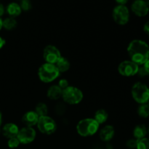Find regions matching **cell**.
<instances>
[{"label": "cell", "mask_w": 149, "mask_h": 149, "mask_svg": "<svg viewBox=\"0 0 149 149\" xmlns=\"http://www.w3.org/2000/svg\"><path fill=\"white\" fill-rule=\"evenodd\" d=\"M19 5H20L21 10L24 12L29 11L32 8V4L30 0H20Z\"/></svg>", "instance_id": "24"}, {"label": "cell", "mask_w": 149, "mask_h": 149, "mask_svg": "<svg viewBox=\"0 0 149 149\" xmlns=\"http://www.w3.org/2000/svg\"><path fill=\"white\" fill-rule=\"evenodd\" d=\"M1 123H2V113L0 111V126H1Z\"/></svg>", "instance_id": "35"}, {"label": "cell", "mask_w": 149, "mask_h": 149, "mask_svg": "<svg viewBox=\"0 0 149 149\" xmlns=\"http://www.w3.org/2000/svg\"><path fill=\"white\" fill-rule=\"evenodd\" d=\"M138 114L140 117L146 119L149 116V106L148 103L140 104L138 109Z\"/></svg>", "instance_id": "22"}, {"label": "cell", "mask_w": 149, "mask_h": 149, "mask_svg": "<svg viewBox=\"0 0 149 149\" xmlns=\"http://www.w3.org/2000/svg\"><path fill=\"white\" fill-rule=\"evenodd\" d=\"M58 86L62 90H65L67 87L69 86V83H68V81L66 79H61L59 80L58 81Z\"/></svg>", "instance_id": "28"}, {"label": "cell", "mask_w": 149, "mask_h": 149, "mask_svg": "<svg viewBox=\"0 0 149 149\" xmlns=\"http://www.w3.org/2000/svg\"><path fill=\"white\" fill-rule=\"evenodd\" d=\"M63 102L69 105H77L81 102L84 97L82 91L74 86H68L63 90L62 97Z\"/></svg>", "instance_id": "5"}, {"label": "cell", "mask_w": 149, "mask_h": 149, "mask_svg": "<svg viewBox=\"0 0 149 149\" xmlns=\"http://www.w3.org/2000/svg\"><path fill=\"white\" fill-rule=\"evenodd\" d=\"M131 10L138 17H145L148 14L149 7L144 0H135L131 5Z\"/></svg>", "instance_id": "11"}, {"label": "cell", "mask_w": 149, "mask_h": 149, "mask_svg": "<svg viewBox=\"0 0 149 149\" xmlns=\"http://www.w3.org/2000/svg\"><path fill=\"white\" fill-rule=\"evenodd\" d=\"M35 112L37 113L38 116H47L48 114V107L47 106L46 103H39L35 107Z\"/></svg>", "instance_id": "21"}, {"label": "cell", "mask_w": 149, "mask_h": 149, "mask_svg": "<svg viewBox=\"0 0 149 149\" xmlns=\"http://www.w3.org/2000/svg\"><path fill=\"white\" fill-rule=\"evenodd\" d=\"M143 66L144 69L146 70V71L147 72V74L149 75V59L145 63L143 64Z\"/></svg>", "instance_id": "31"}, {"label": "cell", "mask_w": 149, "mask_h": 149, "mask_svg": "<svg viewBox=\"0 0 149 149\" xmlns=\"http://www.w3.org/2000/svg\"><path fill=\"white\" fill-rule=\"evenodd\" d=\"M148 134L149 135V127H148Z\"/></svg>", "instance_id": "38"}, {"label": "cell", "mask_w": 149, "mask_h": 149, "mask_svg": "<svg viewBox=\"0 0 149 149\" xmlns=\"http://www.w3.org/2000/svg\"><path fill=\"white\" fill-rule=\"evenodd\" d=\"M139 66L132 61H124L118 65V72L121 76L125 77H131L138 74Z\"/></svg>", "instance_id": "8"}, {"label": "cell", "mask_w": 149, "mask_h": 149, "mask_svg": "<svg viewBox=\"0 0 149 149\" xmlns=\"http://www.w3.org/2000/svg\"><path fill=\"white\" fill-rule=\"evenodd\" d=\"M17 26V22L15 18L12 17H8L4 20H2V28L5 30L12 31L14 30Z\"/></svg>", "instance_id": "20"}, {"label": "cell", "mask_w": 149, "mask_h": 149, "mask_svg": "<svg viewBox=\"0 0 149 149\" xmlns=\"http://www.w3.org/2000/svg\"><path fill=\"white\" fill-rule=\"evenodd\" d=\"M5 44H6L5 39L0 36V49H2V48L4 47V46L5 45Z\"/></svg>", "instance_id": "33"}, {"label": "cell", "mask_w": 149, "mask_h": 149, "mask_svg": "<svg viewBox=\"0 0 149 149\" xmlns=\"http://www.w3.org/2000/svg\"><path fill=\"white\" fill-rule=\"evenodd\" d=\"M137 143H138V140L135 139H130L127 141L126 146L130 149H135L137 147Z\"/></svg>", "instance_id": "27"}, {"label": "cell", "mask_w": 149, "mask_h": 149, "mask_svg": "<svg viewBox=\"0 0 149 149\" xmlns=\"http://www.w3.org/2000/svg\"><path fill=\"white\" fill-rule=\"evenodd\" d=\"M0 132H1V129H0Z\"/></svg>", "instance_id": "40"}, {"label": "cell", "mask_w": 149, "mask_h": 149, "mask_svg": "<svg viewBox=\"0 0 149 149\" xmlns=\"http://www.w3.org/2000/svg\"><path fill=\"white\" fill-rule=\"evenodd\" d=\"M148 134V129L144 125H138L135 126L133 130L134 138L136 140H141L146 137Z\"/></svg>", "instance_id": "17"}, {"label": "cell", "mask_w": 149, "mask_h": 149, "mask_svg": "<svg viewBox=\"0 0 149 149\" xmlns=\"http://www.w3.org/2000/svg\"><path fill=\"white\" fill-rule=\"evenodd\" d=\"M148 103V105L149 106V100H148V103Z\"/></svg>", "instance_id": "39"}, {"label": "cell", "mask_w": 149, "mask_h": 149, "mask_svg": "<svg viewBox=\"0 0 149 149\" xmlns=\"http://www.w3.org/2000/svg\"><path fill=\"white\" fill-rule=\"evenodd\" d=\"M138 76H139L140 77H141V78H143V77H147V76H148V74H147V72L146 71V70L144 69L143 66H139V69H138Z\"/></svg>", "instance_id": "29"}, {"label": "cell", "mask_w": 149, "mask_h": 149, "mask_svg": "<svg viewBox=\"0 0 149 149\" xmlns=\"http://www.w3.org/2000/svg\"><path fill=\"white\" fill-rule=\"evenodd\" d=\"M39 116L34 111H29L25 113L22 117V122L25 127H32L37 125Z\"/></svg>", "instance_id": "12"}, {"label": "cell", "mask_w": 149, "mask_h": 149, "mask_svg": "<svg viewBox=\"0 0 149 149\" xmlns=\"http://www.w3.org/2000/svg\"><path fill=\"white\" fill-rule=\"evenodd\" d=\"M136 149H149V138H144L138 140Z\"/></svg>", "instance_id": "23"}, {"label": "cell", "mask_w": 149, "mask_h": 149, "mask_svg": "<svg viewBox=\"0 0 149 149\" xmlns=\"http://www.w3.org/2000/svg\"><path fill=\"white\" fill-rule=\"evenodd\" d=\"M100 125L93 118H85L77 123V132L81 137H90L99 130Z\"/></svg>", "instance_id": "2"}, {"label": "cell", "mask_w": 149, "mask_h": 149, "mask_svg": "<svg viewBox=\"0 0 149 149\" xmlns=\"http://www.w3.org/2000/svg\"><path fill=\"white\" fill-rule=\"evenodd\" d=\"M55 65L56 68H58L60 74L68 71L70 69V67H71V63H70L69 61L66 58L63 56H61V58L58 60V61Z\"/></svg>", "instance_id": "18"}, {"label": "cell", "mask_w": 149, "mask_h": 149, "mask_svg": "<svg viewBox=\"0 0 149 149\" xmlns=\"http://www.w3.org/2000/svg\"><path fill=\"white\" fill-rule=\"evenodd\" d=\"M128 55L130 61L138 65H143L149 59V46L141 39H134L127 46Z\"/></svg>", "instance_id": "1"}, {"label": "cell", "mask_w": 149, "mask_h": 149, "mask_svg": "<svg viewBox=\"0 0 149 149\" xmlns=\"http://www.w3.org/2000/svg\"><path fill=\"white\" fill-rule=\"evenodd\" d=\"M146 3H147V4H148V7H149V0H146Z\"/></svg>", "instance_id": "37"}, {"label": "cell", "mask_w": 149, "mask_h": 149, "mask_svg": "<svg viewBox=\"0 0 149 149\" xmlns=\"http://www.w3.org/2000/svg\"><path fill=\"white\" fill-rule=\"evenodd\" d=\"M60 75V72L55 64L45 63L38 69V77L44 83H50L55 81Z\"/></svg>", "instance_id": "3"}, {"label": "cell", "mask_w": 149, "mask_h": 149, "mask_svg": "<svg viewBox=\"0 0 149 149\" xmlns=\"http://www.w3.org/2000/svg\"><path fill=\"white\" fill-rule=\"evenodd\" d=\"M66 111V106L64 103H59L55 106V113L58 116H62Z\"/></svg>", "instance_id": "25"}, {"label": "cell", "mask_w": 149, "mask_h": 149, "mask_svg": "<svg viewBox=\"0 0 149 149\" xmlns=\"http://www.w3.org/2000/svg\"><path fill=\"white\" fill-rule=\"evenodd\" d=\"M20 143L19 141V140L17 139V137H15V138H12L8 139L7 141V146L10 148H16L20 146Z\"/></svg>", "instance_id": "26"}, {"label": "cell", "mask_w": 149, "mask_h": 149, "mask_svg": "<svg viewBox=\"0 0 149 149\" xmlns=\"http://www.w3.org/2000/svg\"><path fill=\"white\" fill-rule=\"evenodd\" d=\"M61 53L59 49L54 45H47L44 48L43 58L47 63L55 64L61 58Z\"/></svg>", "instance_id": "9"}, {"label": "cell", "mask_w": 149, "mask_h": 149, "mask_svg": "<svg viewBox=\"0 0 149 149\" xmlns=\"http://www.w3.org/2000/svg\"><path fill=\"white\" fill-rule=\"evenodd\" d=\"M4 12H5V8H4V5L1 3H0V17L4 14Z\"/></svg>", "instance_id": "34"}, {"label": "cell", "mask_w": 149, "mask_h": 149, "mask_svg": "<svg viewBox=\"0 0 149 149\" xmlns=\"http://www.w3.org/2000/svg\"><path fill=\"white\" fill-rule=\"evenodd\" d=\"M131 95L136 103L139 104L147 103L149 100V87L144 83L138 81L132 87Z\"/></svg>", "instance_id": "4"}, {"label": "cell", "mask_w": 149, "mask_h": 149, "mask_svg": "<svg viewBox=\"0 0 149 149\" xmlns=\"http://www.w3.org/2000/svg\"><path fill=\"white\" fill-rule=\"evenodd\" d=\"M63 90L58 85H52L47 92V96L51 100H58L62 97Z\"/></svg>", "instance_id": "15"}, {"label": "cell", "mask_w": 149, "mask_h": 149, "mask_svg": "<svg viewBox=\"0 0 149 149\" xmlns=\"http://www.w3.org/2000/svg\"><path fill=\"white\" fill-rule=\"evenodd\" d=\"M118 5H125L129 0H115Z\"/></svg>", "instance_id": "32"}, {"label": "cell", "mask_w": 149, "mask_h": 149, "mask_svg": "<svg viewBox=\"0 0 149 149\" xmlns=\"http://www.w3.org/2000/svg\"><path fill=\"white\" fill-rule=\"evenodd\" d=\"M2 29V19L0 17V31Z\"/></svg>", "instance_id": "36"}, {"label": "cell", "mask_w": 149, "mask_h": 149, "mask_svg": "<svg viewBox=\"0 0 149 149\" xmlns=\"http://www.w3.org/2000/svg\"><path fill=\"white\" fill-rule=\"evenodd\" d=\"M108 118H109V114H108L107 111L105 109H101L96 111L93 119L100 125L106 123V121L108 120Z\"/></svg>", "instance_id": "19"}, {"label": "cell", "mask_w": 149, "mask_h": 149, "mask_svg": "<svg viewBox=\"0 0 149 149\" xmlns=\"http://www.w3.org/2000/svg\"><path fill=\"white\" fill-rule=\"evenodd\" d=\"M143 31L148 36H149V20L144 24Z\"/></svg>", "instance_id": "30"}, {"label": "cell", "mask_w": 149, "mask_h": 149, "mask_svg": "<svg viewBox=\"0 0 149 149\" xmlns=\"http://www.w3.org/2000/svg\"><path fill=\"white\" fill-rule=\"evenodd\" d=\"M36 137V130L31 127H24L20 129L17 135V138L20 141V144H24V145L33 142Z\"/></svg>", "instance_id": "10"}, {"label": "cell", "mask_w": 149, "mask_h": 149, "mask_svg": "<svg viewBox=\"0 0 149 149\" xmlns=\"http://www.w3.org/2000/svg\"><path fill=\"white\" fill-rule=\"evenodd\" d=\"M6 12L10 17L15 18L16 17L21 14L22 10L19 4L16 2H11L6 7Z\"/></svg>", "instance_id": "16"}, {"label": "cell", "mask_w": 149, "mask_h": 149, "mask_svg": "<svg viewBox=\"0 0 149 149\" xmlns=\"http://www.w3.org/2000/svg\"><path fill=\"white\" fill-rule=\"evenodd\" d=\"M19 127L17 125L14 123H7L4 125L1 129L2 135L7 139L17 137L19 132Z\"/></svg>", "instance_id": "13"}, {"label": "cell", "mask_w": 149, "mask_h": 149, "mask_svg": "<svg viewBox=\"0 0 149 149\" xmlns=\"http://www.w3.org/2000/svg\"><path fill=\"white\" fill-rule=\"evenodd\" d=\"M112 17L115 23L120 26L127 24L130 20V10L125 5H117L113 8Z\"/></svg>", "instance_id": "7"}, {"label": "cell", "mask_w": 149, "mask_h": 149, "mask_svg": "<svg viewBox=\"0 0 149 149\" xmlns=\"http://www.w3.org/2000/svg\"><path fill=\"white\" fill-rule=\"evenodd\" d=\"M115 135V130L112 125H106L102 128L99 133L100 139L103 142H109L113 139Z\"/></svg>", "instance_id": "14"}, {"label": "cell", "mask_w": 149, "mask_h": 149, "mask_svg": "<svg viewBox=\"0 0 149 149\" xmlns=\"http://www.w3.org/2000/svg\"><path fill=\"white\" fill-rule=\"evenodd\" d=\"M38 130L45 135H52L57 130V124L52 117L48 116H40L37 122Z\"/></svg>", "instance_id": "6"}]
</instances>
